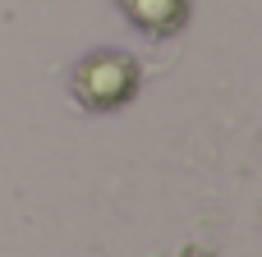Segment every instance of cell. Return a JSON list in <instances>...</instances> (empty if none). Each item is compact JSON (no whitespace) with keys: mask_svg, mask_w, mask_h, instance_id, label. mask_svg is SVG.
Returning <instances> with one entry per match:
<instances>
[{"mask_svg":"<svg viewBox=\"0 0 262 257\" xmlns=\"http://www.w3.org/2000/svg\"><path fill=\"white\" fill-rule=\"evenodd\" d=\"M120 9L147 37H175L189 23V0H120Z\"/></svg>","mask_w":262,"mask_h":257,"instance_id":"2","label":"cell"},{"mask_svg":"<svg viewBox=\"0 0 262 257\" xmlns=\"http://www.w3.org/2000/svg\"><path fill=\"white\" fill-rule=\"evenodd\" d=\"M138 92V64L124 51H97L74 69V97L88 110H115Z\"/></svg>","mask_w":262,"mask_h":257,"instance_id":"1","label":"cell"}]
</instances>
